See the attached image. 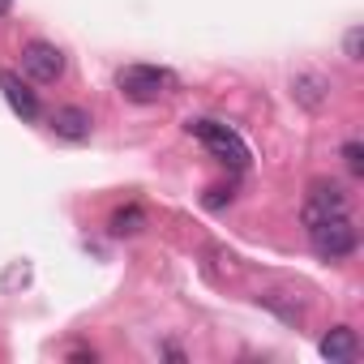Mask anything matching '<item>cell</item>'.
<instances>
[{
    "instance_id": "9",
    "label": "cell",
    "mask_w": 364,
    "mask_h": 364,
    "mask_svg": "<svg viewBox=\"0 0 364 364\" xmlns=\"http://www.w3.org/2000/svg\"><path fill=\"white\" fill-rule=\"evenodd\" d=\"M326 95H330V82L317 77V73H300V77H291V99H296V103H304V107H321Z\"/></svg>"
},
{
    "instance_id": "10",
    "label": "cell",
    "mask_w": 364,
    "mask_h": 364,
    "mask_svg": "<svg viewBox=\"0 0 364 364\" xmlns=\"http://www.w3.org/2000/svg\"><path fill=\"white\" fill-rule=\"evenodd\" d=\"M141 228H146L141 206H124V210H116V215H112V236H137Z\"/></svg>"
},
{
    "instance_id": "7",
    "label": "cell",
    "mask_w": 364,
    "mask_h": 364,
    "mask_svg": "<svg viewBox=\"0 0 364 364\" xmlns=\"http://www.w3.org/2000/svg\"><path fill=\"white\" fill-rule=\"evenodd\" d=\"M355 351H360V343H355V330H351V326H334V330L321 338V355H326L330 364H351Z\"/></svg>"
},
{
    "instance_id": "3",
    "label": "cell",
    "mask_w": 364,
    "mask_h": 364,
    "mask_svg": "<svg viewBox=\"0 0 364 364\" xmlns=\"http://www.w3.org/2000/svg\"><path fill=\"white\" fill-rule=\"evenodd\" d=\"M171 86H176V77L159 65H124L116 73V90L133 103H159Z\"/></svg>"
},
{
    "instance_id": "12",
    "label": "cell",
    "mask_w": 364,
    "mask_h": 364,
    "mask_svg": "<svg viewBox=\"0 0 364 364\" xmlns=\"http://www.w3.org/2000/svg\"><path fill=\"white\" fill-rule=\"evenodd\" d=\"M360 39H364V31H360V26H351V31H347V39H343L347 60H360Z\"/></svg>"
},
{
    "instance_id": "13",
    "label": "cell",
    "mask_w": 364,
    "mask_h": 364,
    "mask_svg": "<svg viewBox=\"0 0 364 364\" xmlns=\"http://www.w3.org/2000/svg\"><path fill=\"white\" fill-rule=\"evenodd\" d=\"M232 202V189H210L206 193V210H219V206H228Z\"/></svg>"
},
{
    "instance_id": "11",
    "label": "cell",
    "mask_w": 364,
    "mask_h": 364,
    "mask_svg": "<svg viewBox=\"0 0 364 364\" xmlns=\"http://www.w3.org/2000/svg\"><path fill=\"white\" fill-rule=\"evenodd\" d=\"M343 159H347V171H351V176H364V150H360V141H355V137L343 146Z\"/></svg>"
},
{
    "instance_id": "8",
    "label": "cell",
    "mask_w": 364,
    "mask_h": 364,
    "mask_svg": "<svg viewBox=\"0 0 364 364\" xmlns=\"http://www.w3.org/2000/svg\"><path fill=\"white\" fill-rule=\"evenodd\" d=\"M52 129H56V137H65V141H86V137H90V112H82V107H56Z\"/></svg>"
},
{
    "instance_id": "6",
    "label": "cell",
    "mask_w": 364,
    "mask_h": 364,
    "mask_svg": "<svg viewBox=\"0 0 364 364\" xmlns=\"http://www.w3.org/2000/svg\"><path fill=\"white\" fill-rule=\"evenodd\" d=\"M0 90H5L9 107H14L22 120H39V99H35V90L22 82V73H14V69H0Z\"/></svg>"
},
{
    "instance_id": "5",
    "label": "cell",
    "mask_w": 364,
    "mask_h": 364,
    "mask_svg": "<svg viewBox=\"0 0 364 364\" xmlns=\"http://www.w3.org/2000/svg\"><path fill=\"white\" fill-rule=\"evenodd\" d=\"M330 215H347V193L338 185H330V180H317V185L309 189V198H304L300 219H304V228H313V223H321Z\"/></svg>"
},
{
    "instance_id": "4",
    "label": "cell",
    "mask_w": 364,
    "mask_h": 364,
    "mask_svg": "<svg viewBox=\"0 0 364 364\" xmlns=\"http://www.w3.org/2000/svg\"><path fill=\"white\" fill-rule=\"evenodd\" d=\"M22 73L39 86H52L65 77V52L56 43H43V39H31L22 48Z\"/></svg>"
},
{
    "instance_id": "2",
    "label": "cell",
    "mask_w": 364,
    "mask_h": 364,
    "mask_svg": "<svg viewBox=\"0 0 364 364\" xmlns=\"http://www.w3.org/2000/svg\"><path fill=\"white\" fill-rule=\"evenodd\" d=\"M304 232H309V245H313V253H317L321 262H343V257H351L355 245H360L351 215H330V219H321V223H313V228H304Z\"/></svg>"
},
{
    "instance_id": "1",
    "label": "cell",
    "mask_w": 364,
    "mask_h": 364,
    "mask_svg": "<svg viewBox=\"0 0 364 364\" xmlns=\"http://www.w3.org/2000/svg\"><path fill=\"white\" fill-rule=\"evenodd\" d=\"M189 129V137H198L223 167H232V171H249V163H253V154H249V141L236 133V129H228L223 120H210V116H198V120H189L185 124Z\"/></svg>"
},
{
    "instance_id": "14",
    "label": "cell",
    "mask_w": 364,
    "mask_h": 364,
    "mask_svg": "<svg viewBox=\"0 0 364 364\" xmlns=\"http://www.w3.org/2000/svg\"><path fill=\"white\" fill-rule=\"evenodd\" d=\"M9 9H14V0H0V18H9Z\"/></svg>"
}]
</instances>
